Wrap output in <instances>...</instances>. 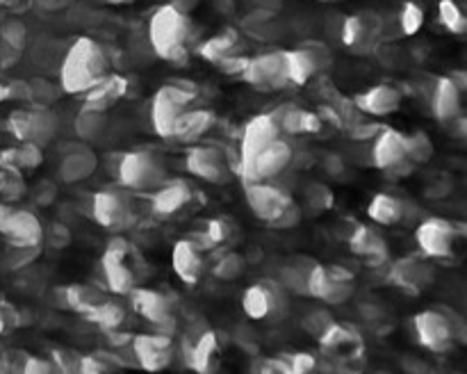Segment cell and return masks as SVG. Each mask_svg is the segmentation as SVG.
Here are the masks:
<instances>
[{
  "label": "cell",
  "mask_w": 467,
  "mask_h": 374,
  "mask_svg": "<svg viewBox=\"0 0 467 374\" xmlns=\"http://www.w3.org/2000/svg\"><path fill=\"white\" fill-rule=\"evenodd\" d=\"M292 160H295L292 144L281 137V140L272 141L265 151H260L249 164L240 167V176L244 178V182H267L285 171Z\"/></svg>",
  "instance_id": "obj_12"
},
{
  "label": "cell",
  "mask_w": 467,
  "mask_h": 374,
  "mask_svg": "<svg viewBox=\"0 0 467 374\" xmlns=\"http://www.w3.org/2000/svg\"><path fill=\"white\" fill-rule=\"evenodd\" d=\"M105 128V119L103 112H91V109H82L78 114V121H76V130L82 140H94L103 132Z\"/></svg>",
  "instance_id": "obj_43"
},
{
  "label": "cell",
  "mask_w": 467,
  "mask_h": 374,
  "mask_svg": "<svg viewBox=\"0 0 467 374\" xmlns=\"http://www.w3.org/2000/svg\"><path fill=\"white\" fill-rule=\"evenodd\" d=\"M117 178L126 190L149 192L167 182V169L162 160L149 151H128L119 158Z\"/></svg>",
  "instance_id": "obj_5"
},
{
  "label": "cell",
  "mask_w": 467,
  "mask_h": 374,
  "mask_svg": "<svg viewBox=\"0 0 467 374\" xmlns=\"http://www.w3.org/2000/svg\"><path fill=\"white\" fill-rule=\"evenodd\" d=\"M214 126V112L210 109H187L178 121L176 130H173V141L181 144H194V141L203 140Z\"/></svg>",
  "instance_id": "obj_31"
},
{
  "label": "cell",
  "mask_w": 467,
  "mask_h": 374,
  "mask_svg": "<svg viewBox=\"0 0 467 374\" xmlns=\"http://www.w3.org/2000/svg\"><path fill=\"white\" fill-rule=\"evenodd\" d=\"M59 295H62L64 308H71V310H76V313H82V315L89 313L94 306H99L100 301L105 299L103 290L89 286V283H73V286L62 287V290H59Z\"/></svg>",
  "instance_id": "obj_33"
},
{
  "label": "cell",
  "mask_w": 467,
  "mask_h": 374,
  "mask_svg": "<svg viewBox=\"0 0 467 374\" xmlns=\"http://www.w3.org/2000/svg\"><path fill=\"white\" fill-rule=\"evenodd\" d=\"M246 260L244 255H240L237 251H228L222 258H217V263L213 265V276L219 281H235L244 274Z\"/></svg>",
  "instance_id": "obj_41"
},
{
  "label": "cell",
  "mask_w": 467,
  "mask_h": 374,
  "mask_svg": "<svg viewBox=\"0 0 467 374\" xmlns=\"http://www.w3.org/2000/svg\"><path fill=\"white\" fill-rule=\"evenodd\" d=\"M185 167L192 176L208 182H226L231 178L226 155L217 146H192L187 151Z\"/></svg>",
  "instance_id": "obj_21"
},
{
  "label": "cell",
  "mask_w": 467,
  "mask_h": 374,
  "mask_svg": "<svg viewBox=\"0 0 467 374\" xmlns=\"http://www.w3.org/2000/svg\"><path fill=\"white\" fill-rule=\"evenodd\" d=\"M278 123H281L283 132L290 135H301V132H317L322 128V119L317 114L308 112V109L287 108L283 114H276Z\"/></svg>",
  "instance_id": "obj_39"
},
{
  "label": "cell",
  "mask_w": 467,
  "mask_h": 374,
  "mask_svg": "<svg viewBox=\"0 0 467 374\" xmlns=\"http://www.w3.org/2000/svg\"><path fill=\"white\" fill-rule=\"evenodd\" d=\"M349 251L369 263H381L388 255V244L381 233L372 226H356L349 235Z\"/></svg>",
  "instance_id": "obj_30"
},
{
  "label": "cell",
  "mask_w": 467,
  "mask_h": 374,
  "mask_svg": "<svg viewBox=\"0 0 467 374\" xmlns=\"http://www.w3.org/2000/svg\"><path fill=\"white\" fill-rule=\"evenodd\" d=\"M317 342L322 347V351H327V354L336 356L340 360H354L363 351V336L358 333V328L347 322H333L317 338Z\"/></svg>",
  "instance_id": "obj_22"
},
{
  "label": "cell",
  "mask_w": 467,
  "mask_h": 374,
  "mask_svg": "<svg viewBox=\"0 0 467 374\" xmlns=\"http://www.w3.org/2000/svg\"><path fill=\"white\" fill-rule=\"evenodd\" d=\"M413 331L420 345L431 354H445L456 342L465 340L463 319L445 306L420 310L413 317Z\"/></svg>",
  "instance_id": "obj_4"
},
{
  "label": "cell",
  "mask_w": 467,
  "mask_h": 374,
  "mask_svg": "<svg viewBox=\"0 0 467 374\" xmlns=\"http://www.w3.org/2000/svg\"><path fill=\"white\" fill-rule=\"evenodd\" d=\"M21 324V315L16 313L14 306L0 304V333H7Z\"/></svg>",
  "instance_id": "obj_51"
},
{
  "label": "cell",
  "mask_w": 467,
  "mask_h": 374,
  "mask_svg": "<svg viewBox=\"0 0 467 374\" xmlns=\"http://www.w3.org/2000/svg\"><path fill=\"white\" fill-rule=\"evenodd\" d=\"M372 162L381 171H395V169L410 164L409 160V135L395 128H381L374 137L372 146Z\"/></svg>",
  "instance_id": "obj_20"
},
{
  "label": "cell",
  "mask_w": 467,
  "mask_h": 374,
  "mask_svg": "<svg viewBox=\"0 0 467 374\" xmlns=\"http://www.w3.org/2000/svg\"><path fill=\"white\" fill-rule=\"evenodd\" d=\"M3 100H9V91H7V85L0 82V103H3Z\"/></svg>",
  "instance_id": "obj_54"
},
{
  "label": "cell",
  "mask_w": 467,
  "mask_h": 374,
  "mask_svg": "<svg viewBox=\"0 0 467 374\" xmlns=\"http://www.w3.org/2000/svg\"><path fill=\"white\" fill-rule=\"evenodd\" d=\"M109 76V57L91 36H80L67 50L59 67V87L67 94H87Z\"/></svg>",
  "instance_id": "obj_1"
},
{
  "label": "cell",
  "mask_w": 467,
  "mask_h": 374,
  "mask_svg": "<svg viewBox=\"0 0 467 374\" xmlns=\"http://www.w3.org/2000/svg\"><path fill=\"white\" fill-rule=\"evenodd\" d=\"M317 194H310V203H313L315 205V208H328V205H331V192H327V190H324V187H319L317 185Z\"/></svg>",
  "instance_id": "obj_53"
},
{
  "label": "cell",
  "mask_w": 467,
  "mask_h": 374,
  "mask_svg": "<svg viewBox=\"0 0 467 374\" xmlns=\"http://www.w3.org/2000/svg\"><path fill=\"white\" fill-rule=\"evenodd\" d=\"M306 295L328 306L345 304L354 295V274L337 265L315 263L306 281Z\"/></svg>",
  "instance_id": "obj_7"
},
{
  "label": "cell",
  "mask_w": 467,
  "mask_h": 374,
  "mask_svg": "<svg viewBox=\"0 0 467 374\" xmlns=\"http://www.w3.org/2000/svg\"><path fill=\"white\" fill-rule=\"evenodd\" d=\"M285 290L276 281H258L249 286L242 295V310L249 319L263 322L274 319L285 310Z\"/></svg>",
  "instance_id": "obj_13"
},
{
  "label": "cell",
  "mask_w": 467,
  "mask_h": 374,
  "mask_svg": "<svg viewBox=\"0 0 467 374\" xmlns=\"http://www.w3.org/2000/svg\"><path fill=\"white\" fill-rule=\"evenodd\" d=\"M132 356L144 372L158 374L171 368L176 358V342L169 333H137L130 342Z\"/></svg>",
  "instance_id": "obj_10"
},
{
  "label": "cell",
  "mask_w": 467,
  "mask_h": 374,
  "mask_svg": "<svg viewBox=\"0 0 467 374\" xmlns=\"http://www.w3.org/2000/svg\"><path fill=\"white\" fill-rule=\"evenodd\" d=\"M128 91V80L123 76H114L109 73L108 78L99 82L96 87H91L85 96V105L82 109H91V112H105L108 108H112L117 100H121Z\"/></svg>",
  "instance_id": "obj_29"
},
{
  "label": "cell",
  "mask_w": 467,
  "mask_h": 374,
  "mask_svg": "<svg viewBox=\"0 0 467 374\" xmlns=\"http://www.w3.org/2000/svg\"><path fill=\"white\" fill-rule=\"evenodd\" d=\"M100 267H103L105 286L114 295H130L135 287H140L141 276H144L141 254L126 237H112L108 242L103 258H100Z\"/></svg>",
  "instance_id": "obj_3"
},
{
  "label": "cell",
  "mask_w": 467,
  "mask_h": 374,
  "mask_svg": "<svg viewBox=\"0 0 467 374\" xmlns=\"http://www.w3.org/2000/svg\"><path fill=\"white\" fill-rule=\"evenodd\" d=\"M0 233L18 246H39L46 235L35 213L9 205H0Z\"/></svg>",
  "instance_id": "obj_17"
},
{
  "label": "cell",
  "mask_w": 467,
  "mask_h": 374,
  "mask_svg": "<svg viewBox=\"0 0 467 374\" xmlns=\"http://www.w3.org/2000/svg\"><path fill=\"white\" fill-rule=\"evenodd\" d=\"M461 231L463 228L459 223L447 222L442 217H431L420 223L418 231H415V240H418V246L427 258L445 260L454 255L456 242L463 235Z\"/></svg>",
  "instance_id": "obj_11"
},
{
  "label": "cell",
  "mask_w": 467,
  "mask_h": 374,
  "mask_svg": "<svg viewBox=\"0 0 467 374\" xmlns=\"http://www.w3.org/2000/svg\"><path fill=\"white\" fill-rule=\"evenodd\" d=\"M205 246L196 240H178L171 249V267L187 286H194L205 274Z\"/></svg>",
  "instance_id": "obj_23"
},
{
  "label": "cell",
  "mask_w": 467,
  "mask_h": 374,
  "mask_svg": "<svg viewBox=\"0 0 467 374\" xmlns=\"http://www.w3.org/2000/svg\"><path fill=\"white\" fill-rule=\"evenodd\" d=\"M400 26L404 35L409 36L418 35L424 26V9L420 7L418 3H413V0L404 3V7H401L400 12Z\"/></svg>",
  "instance_id": "obj_44"
},
{
  "label": "cell",
  "mask_w": 467,
  "mask_h": 374,
  "mask_svg": "<svg viewBox=\"0 0 467 374\" xmlns=\"http://www.w3.org/2000/svg\"><path fill=\"white\" fill-rule=\"evenodd\" d=\"M356 108L372 117H388L401 108V91L392 85H374L356 96Z\"/></svg>",
  "instance_id": "obj_28"
},
{
  "label": "cell",
  "mask_w": 467,
  "mask_h": 374,
  "mask_svg": "<svg viewBox=\"0 0 467 374\" xmlns=\"http://www.w3.org/2000/svg\"><path fill=\"white\" fill-rule=\"evenodd\" d=\"M7 130L21 144H35L44 149L57 135V117L41 105L30 109H16V112L9 114Z\"/></svg>",
  "instance_id": "obj_8"
},
{
  "label": "cell",
  "mask_w": 467,
  "mask_h": 374,
  "mask_svg": "<svg viewBox=\"0 0 467 374\" xmlns=\"http://www.w3.org/2000/svg\"><path fill=\"white\" fill-rule=\"evenodd\" d=\"M78 374H119V360L105 354L80 356Z\"/></svg>",
  "instance_id": "obj_42"
},
{
  "label": "cell",
  "mask_w": 467,
  "mask_h": 374,
  "mask_svg": "<svg viewBox=\"0 0 467 374\" xmlns=\"http://www.w3.org/2000/svg\"><path fill=\"white\" fill-rule=\"evenodd\" d=\"M21 374H59V369L50 356H26Z\"/></svg>",
  "instance_id": "obj_48"
},
{
  "label": "cell",
  "mask_w": 467,
  "mask_h": 374,
  "mask_svg": "<svg viewBox=\"0 0 467 374\" xmlns=\"http://www.w3.org/2000/svg\"><path fill=\"white\" fill-rule=\"evenodd\" d=\"M194 94V89H187L182 85H164L155 91L153 103H150V123L162 140H171L181 117L190 109Z\"/></svg>",
  "instance_id": "obj_6"
},
{
  "label": "cell",
  "mask_w": 467,
  "mask_h": 374,
  "mask_svg": "<svg viewBox=\"0 0 467 374\" xmlns=\"http://www.w3.org/2000/svg\"><path fill=\"white\" fill-rule=\"evenodd\" d=\"M109 3H112V5H128V3H132V0H109Z\"/></svg>",
  "instance_id": "obj_55"
},
{
  "label": "cell",
  "mask_w": 467,
  "mask_h": 374,
  "mask_svg": "<svg viewBox=\"0 0 467 374\" xmlns=\"http://www.w3.org/2000/svg\"><path fill=\"white\" fill-rule=\"evenodd\" d=\"M390 281L395 286H400L401 290L409 292H420L429 281H431V272H429L427 265L418 258H404L400 263L392 265Z\"/></svg>",
  "instance_id": "obj_32"
},
{
  "label": "cell",
  "mask_w": 467,
  "mask_h": 374,
  "mask_svg": "<svg viewBox=\"0 0 467 374\" xmlns=\"http://www.w3.org/2000/svg\"><path fill=\"white\" fill-rule=\"evenodd\" d=\"M463 82L456 80V76L438 78L431 94V109L438 121H454L463 108Z\"/></svg>",
  "instance_id": "obj_24"
},
{
  "label": "cell",
  "mask_w": 467,
  "mask_h": 374,
  "mask_svg": "<svg viewBox=\"0 0 467 374\" xmlns=\"http://www.w3.org/2000/svg\"><path fill=\"white\" fill-rule=\"evenodd\" d=\"M368 214L372 222L381 223V226H395L406 217V205L400 196L377 194L369 201Z\"/></svg>",
  "instance_id": "obj_34"
},
{
  "label": "cell",
  "mask_w": 467,
  "mask_h": 374,
  "mask_svg": "<svg viewBox=\"0 0 467 374\" xmlns=\"http://www.w3.org/2000/svg\"><path fill=\"white\" fill-rule=\"evenodd\" d=\"M91 217L108 231H123L135 222V208L128 194L114 190H103L94 194L91 201Z\"/></svg>",
  "instance_id": "obj_16"
},
{
  "label": "cell",
  "mask_w": 467,
  "mask_h": 374,
  "mask_svg": "<svg viewBox=\"0 0 467 374\" xmlns=\"http://www.w3.org/2000/svg\"><path fill=\"white\" fill-rule=\"evenodd\" d=\"M333 322H336V319H333L331 315H328V310L317 308V310H313V313L306 315L304 322H301V324H304V328L310 333V336L319 338L324 331H327L328 327H331Z\"/></svg>",
  "instance_id": "obj_47"
},
{
  "label": "cell",
  "mask_w": 467,
  "mask_h": 374,
  "mask_svg": "<svg viewBox=\"0 0 467 374\" xmlns=\"http://www.w3.org/2000/svg\"><path fill=\"white\" fill-rule=\"evenodd\" d=\"M130 304L140 317H144L146 322L153 324L160 328V333H169L167 328L176 324V304L169 295L160 290H150V287H135L130 292ZM171 336V333H169Z\"/></svg>",
  "instance_id": "obj_15"
},
{
  "label": "cell",
  "mask_w": 467,
  "mask_h": 374,
  "mask_svg": "<svg viewBox=\"0 0 467 374\" xmlns=\"http://www.w3.org/2000/svg\"><path fill=\"white\" fill-rule=\"evenodd\" d=\"M283 130L276 114H258L244 126L240 140V167L249 164L260 151L267 149L272 141L281 140Z\"/></svg>",
  "instance_id": "obj_18"
},
{
  "label": "cell",
  "mask_w": 467,
  "mask_h": 374,
  "mask_svg": "<svg viewBox=\"0 0 467 374\" xmlns=\"http://www.w3.org/2000/svg\"><path fill=\"white\" fill-rule=\"evenodd\" d=\"M85 317L89 319V322H94L96 327L103 328V331L117 333L119 328L126 324L128 310H126V306H121L119 301L103 299L99 306H94V308H91Z\"/></svg>",
  "instance_id": "obj_38"
},
{
  "label": "cell",
  "mask_w": 467,
  "mask_h": 374,
  "mask_svg": "<svg viewBox=\"0 0 467 374\" xmlns=\"http://www.w3.org/2000/svg\"><path fill=\"white\" fill-rule=\"evenodd\" d=\"M244 194L251 213H254L260 222H267L269 226H276L278 219L295 205V199H292L290 192L274 185L272 181L246 182Z\"/></svg>",
  "instance_id": "obj_9"
},
{
  "label": "cell",
  "mask_w": 467,
  "mask_h": 374,
  "mask_svg": "<svg viewBox=\"0 0 467 374\" xmlns=\"http://www.w3.org/2000/svg\"><path fill=\"white\" fill-rule=\"evenodd\" d=\"M96 169V155L87 149H78L71 151L62 158L59 162V178L64 182H78V181H85L94 173Z\"/></svg>",
  "instance_id": "obj_35"
},
{
  "label": "cell",
  "mask_w": 467,
  "mask_h": 374,
  "mask_svg": "<svg viewBox=\"0 0 467 374\" xmlns=\"http://www.w3.org/2000/svg\"><path fill=\"white\" fill-rule=\"evenodd\" d=\"M258 374H290L287 368L283 365L281 358H267L263 365H260Z\"/></svg>",
  "instance_id": "obj_52"
},
{
  "label": "cell",
  "mask_w": 467,
  "mask_h": 374,
  "mask_svg": "<svg viewBox=\"0 0 467 374\" xmlns=\"http://www.w3.org/2000/svg\"><path fill=\"white\" fill-rule=\"evenodd\" d=\"M433 153L431 141L427 140V135L422 132H415V135H409V160L410 162H424L429 155Z\"/></svg>",
  "instance_id": "obj_49"
},
{
  "label": "cell",
  "mask_w": 467,
  "mask_h": 374,
  "mask_svg": "<svg viewBox=\"0 0 467 374\" xmlns=\"http://www.w3.org/2000/svg\"><path fill=\"white\" fill-rule=\"evenodd\" d=\"M240 78L246 82V85L255 87V89H263V91L285 89L290 82H287L283 50H278V53H265V55H255V57H246Z\"/></svg>",
  "instance_id": "obj_14"
},
{
  "label": "cell",
  "mask_w": 467,
  "mask_h": 374,
  "mask_svg": "<svg viewBox=\"0 0 467 374\" xmlns=\"http://www.w3.org/2000/svg\"><path fill=\"white\" fill-rule=\"evenodd\" d=\"M237 48H240V36H237L235 30H223L219 35L210 36L208 41L199 46V55L203 59L213 64H222L223 59L237 55Z\"/></svg>",
  "instance_id": "obj_37"
},
{
  "label": "cell",
  "mask_w": 467,
  "mask_h": 374,
  "mask_svg": "<svg viewBox=\"0 0 467 374\" xmlns=\"http://www.w3.org/2000/svg\"><path fill=\"white\" fill-rule=\"evenodd\" d=\"M383 32L381 16L372 12L351 14L342 23V44L354 53H369L379 44Z\"/></svg>",
  "instance_id": "obj_19"
},
{
  "label": "cell",
  "mask_w": 467,
  "mask_h": 374,
  "mask_svg": "<svg viewBox=\"0 0 467 374\" xmlns=\"http://www.w3.org/2000/svg\"><path fill=\"white\" fill-rule=\"evenodd\" d=\"M231 233H233V228H231V223L226 222V219L214 217V219H210L208 223H205L203 240H201L199 244H203L205 249H208V246L223 244V242H226L228 237H231Z\"/></svg>",
  "instance_id": "obj_45"
},
{
  "label": "cell",
  "mask_w": 467,
  "mask_h": 374,
  "mask_svg": "<svg viewBox=\"0 0 467 374\" xmlns=\"http://www.w3.org/2000/svg\"><path fill=\"white\" fill-rule=\"evenodd\" d=\"M223 342L217 331H203L196 342H192L190 354H187V363L196 374H214L222 365Z\"/></svg>",
  "instance_id": "obj_25"
},
{
  "label": "cell",
  "mask_w": 467,
  "mask_h": 374,
  "mask_svg": "<svg viewBox=\"0 0 467 374\" xmlns=\"http://www.w3.org/2000/svg\"><path fill=\"white\" fill-rule=\"evenodd\" d=\"M438 18H441L442 27L451 35H463L467 30V16L459 0H441L438 5Z\"/></svg>",
  "instance_id": "obj_40"
},
{
  "label": "cell",
  "mask_w": 467,
  "mask_h": 374,
  "mask_svg": "<svg viewBox=\"0 0 467 374\" xmlns=\"http://www.w3.org/2000/svg\"><path fill=\"white\" fill-rule=\"evenodd\" d=\"M283 62H285L287 82L296 87L306 85L324 67L322 57H319L317 50L310 48V44L301 46V48L283 50Z\"/></svg>",
  "instance_id": "obj_27"
},
{
  "label": "cell",
  "mask_w": 467,
  "mask_h": 374,
  "mask_svg": "<svg viewBox=\"0 0 467 374\" xmlns=\"http://www.w3.org/2000/svg\"><path fill=\"white\" fill-rule=\"evenodd\" d=\"M192 199H194V190L190 187V182L167 181L150 196V210H153V214H160V217H171V214L187 208Z\"/></svg>",
  "instance_id": "obj_26"
},
{
  "label": "cell",
  "mask_w": 467,
  "mask_h": 374,
  "mask_svg": "<svg viewBox=\"0 0 467 374\" xmlns=\"http://www.w3.org/2000/svg\"><path fill=\"white\" fill-rule=\"evenodd\" d=\"M283 365L290 374H315L317 372V356L308 351H295V354L283 356Z\"/></svg>",
  "instance_id": "obj_46"
},
{
  "label": "cell",
  "mask_w": 467,
  "mask_h": 374,
  "mask_svg": "<svg viewBox=\"0 0 467 374\" xmlns=\"http://www.w3.org/2000/svg\"><path fill=\"white\" fill-rule=\"evenodd\" d=\"M44 162V151L35 144H18L0 153V164L9 171H32Z\"/></svg>",
  "instance_id": "obj_36"
},
{
  "label": "cell",
  "mask_w": 467,
  "mask_h": 374,
  "mask_svg": "<svg viewBox=\"0 0 467 374\" xmlns=\"http://www.w3.org/2000/svg\"><path fill=\"white\" fill-rule=\"evenodd\" d=\"M149 39L153 53L167 62L182 64L190 57V46L194 39V23L190 14L178 5H162L149 21Z\"/></svg>",
  "instance_id": "obj_2"
},
{
  "label": "cell",
  "mask_w": 467,
  "mask_h": 374,
  "mask_svg": "<svg viewBox=\"0 0 467 374\" xmlns=\"http://www.w3.org/2000/svg\"><path fill=\"white\" fill-rule=\"evenodd\" d=\"M0 36H3L5 44L14 50H21L23 44H26V27L18 21H7L3 27H0Z\"/></svg>",
  "instance_id": "obj_50"
}]
</instances>
